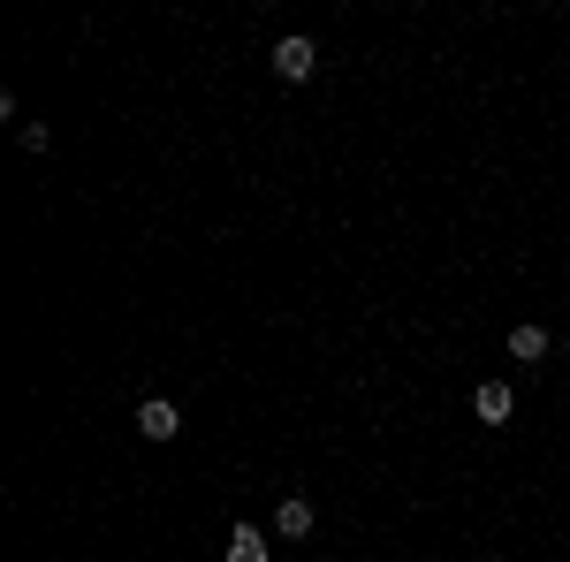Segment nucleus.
<instances>
[{"instance_id": "obj_2", "label": "nucleus", "mask_w": 570, "mask_h": 562, "mask_svg": "<svg viewBox=\"0 0 570 562\" xmlns=\"http://www.w3.org/2000/svg\"><path fill=\"white\" fill-rule=\"evenodd\" d=\"M137 433H145V441H176L183 411L168 403V395H145V403H137Z\"/></svg>"}, {"instance_id": "obj_3", "label": "nucleus", "mask_w": 570, "mask_h": 562, "mask_svg": "<svg viewBox=\"0 0 570 562\" xmlns=\"http://www.w3.org/2000/svg\"><path fill=\"white\" fill-rule=\"evenodd\" d=\"M472 411H480V426H510V411H518L510 381H480V388H472Z\"/></svg>"}, {"instance_id": "obj_5", "label": "nucleus", "mask_w": 570, "mask_h": 562, "mask_svg": "<svg viewBox=\"0 0 570 562\" xmlns=\"http://www.w3.org/2000/svg\"><path fill=\"white\" fill-rule=\"evenodd\" d=\"M274 532H282V540H305V532H312V502H305V494H282V510H274Z\"/></svg>"}, {"instance_id": "obj_7", "label": "nucleus", "mask_w": 570, "mask_h": 562, "mask_svg": "<svg viewBox=\"0 0 570 562\" xmlns=\"http://www.w3.org/2000/svg\"><path fill=\"white\" fill-rule=\"evenodd\" d=\"M16 137H23V152H46V145H53V130H46V122H23Z\"/></svg>"}, {"instance_id": "obj_6", "label": "nucleus", "mask_w": 570, "mask_h": 562, "mask_svg": "<svg viewBox=\"0 0 570 562\" xmlns=\"http://www.w3.org/2000/svg\"><path fill=\"white\" fill-rule=\"evenodd\" d=\"M548 349H556V343H548V327H532V319H525V327H510V357H518V365H540Z\"/></svg>"}, {"instance_id": "obj_1", "label": "nucleus", "mask_w": 570, "mask_h": 562, "mask_svg": "<svg viewBox=\"0 0 570 562\" xmlns=\"http://www.w3.org/2000/svg\"><path fill=\"white\" fill-rule=\"evenodd\" d=\"M266 61H274V77H282V85H305L312 69H320V46L289 31V39H274V53H266Z\"/></svg>"}, {"instance_id": "obj_4", "label": "nucleus", "mask_w": 570, "mask_h": 562, "mask_svg": "<svg viewBox=\"0 0 570 562\" xmlns=\"http://www.w3.org/2000/svg\"><path fill=\"white\" fill-rule=\"evenodd\" d=\"M228 562H274V540H266L259 524H236L228 532Z\"/></svg>"}]
</instances>
